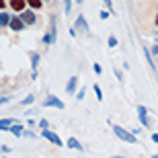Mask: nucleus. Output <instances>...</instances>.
<instances>
[{
  "instance_id": "1",
  "label": "nucleus",
  "mask_w": 158,
  "mask_h": 158,
  "mask_svg": "<svg viewBox=\"0 0 158 158\" xmlns=\"http://www.w3.org/2000/svg\"><path fill=\"white\" fill-rule=\"evenodd\" d=\"M111 127H113V134L117 135L119 140H123V142H127V144H138V138H135L131 131H127L125 127H121V125H117V123H111Z\"/></svg>"
},
{
  "instance_id": "2",
  "label": "nucleus",
  "mask_w": 158,
  "mask_h": 158,
  "mask_svg": "<svg viewBox=\"0 0 158 158\" xmlns=\"http://www.w3.org/2000/svg\"><path fill=\"white\" fill-rule=\"evenodd\" d=\"M43 107H56V109H64V101L62 99H58L56 94H52V93H47V99L43 101Z\"/></svg>"
},
{
  "instance_id": "3",
  "label": "nucleus",
  "mask_w": 158,
  "mask_h": 158,
  "mask_svg": "<svg viewBox=\"0 0 158 158\" xmlns=\"http://www.w3.org/2000/svg\"><path fill=\"white\" fill-rule=\"evenodd\" d=\"M41 138H43V140H49L53 146H64V142L60 140V135L56 134V131H52V129H43V131H41Z\"/></svg>"
},
{
  "instance_id": "4",
  "label": "nucleus",
  "mask_w": 158,
  "mask_h": 158,
  "mask_svg": "<svg viewBox=\"0 0 158 158\" xmlns=\"http://www.w3.org/2000/svg\"><path fill=\"white\" fill-rule=\"evenodd\" d=\"M8 8L21 15V12H25L29 6H27V0H10V2H8Z\"/></svg>"
},
{
  "instance_id": "5",
  "label": "nucleus",
  "mask_w": 158,
  "mask_h": 158,
  "mask_svg": "<svg viewBox=\"0 0 158 158\" xmlns=\"http://www.w3.org/2000/svg\"><path fill=\"white\" fill-rule=\"evenodd\" d=\"M19 17H21V21H23V23L27 25V27H31V25H35V21H37L35 12L31 10V8H27V10H25V12H21Z\"/></svg>"
},
{
  "instance_id": "6",
  "label": "nucleus",
  "mask_w": 158,
  "mask_h": 158,
  "mask_svg": "<svg viewBox=\"0 0 158 158\" xmlns=\"http://www.w3.org/2000/svg\"><path fill=\"white\" fill-rule=\"evenodd\" d=\"M78 84H80L78 74L70 76V80H68V84H66V93H68V94H74V93H76V88H78Z\"/></svg>"
},
{
  "instance_id": "7",
  "label": "nucleus",
  "mask_w": 158,
  "mask_h": 158,
  "mask_svg": "<svg viewBox=\"0 0 158 158\" xmlns=\"http://www.w3.org/2000/svg\"><path fill=\"white\" fill-rule=\"evenodd\" d=\"M138 117H140V121H142V125H144V127H150V119H148V109H146L144 105L138 107Z\"/></svg>"
},
{
  "instance_id": "8",
  "label": "nucleus",
  "mask_w": 158,
  "mask_h": 158,
  "mask_svg": "<svg viewBox=\"0 0 158 158\" xmlns=\"http://www.w3.org/2000/svg\"><path fill=\"white\" fill-rule=\"evenodd\" d=\"M8 27H10V31H17V33H19V31H23L27 25L21 21V17H12V19H10V25H8Z\"/></svg>"
},
{
  "instance_id": "9",
  "label": "nucleus",
  "mask_w": 158,
  "mask_h": 158,
  "mask_svg": "<svg viewBox=\"0 0 158 158\" xmlns=\"http://www.w3.org/2000/svg\"><path fill=\"white\" fill-rule=\"evenodd\" d=\"M53 41H56V25H53V19H52V29H49V33L43 35V43L45 45H52Z\"/></svg>"
},
{
  "instance_id": "10",
  "label": "nucleus",
  "mask_w": 158,
  "mask_h": 158,
  "mask_svg": "<svg viewBox=\"0 0 158 158\" xmlns=\"http://www.w3.org/2000/svg\"><path fill=\"white\" fill-rule=\"evenodd\" d=\"M10 19L12 17L6 10H0V27H8V25H10Z\"/></svg>"
},
{
  "instance_id": "11",
  "label": "nucleus",
  "mask_w": 158,
  "mask_h": 158,
  "mask_svg": "<svg viewBox=\"0 0 158 158\" xmlns=\"http://www.w3.org/2000/svg\"><path fill=\"white\" fill-rule=\"evenodd\" d=\"M29 58H31V66H33V72H37V66H39L41 56H39L37 52H31V53H29Z\"/></svg>"
},
{
  "instance_id": "12",
  "label": "nucleus",
  "mask_w": 158,
  "mask_h": 158,
  "mask_svg": "<svg viewBox=\"0 0 158 158\" xmlns=\"http://www.w3.org/2000/svg\"><path fill=\"white\" fill-rule=\"evenodd\" d=\"M66 146H68V148H72V150H82V144L76 140V138H68Z\"/></svg>"
},
{
  "instance_id": "13",
  "label": "nucleus",
  "mask_w": 158,
  "mask_h": 158,
  "mask_svg": "<svg viewBox=\"0 0 158 158\" xmlns=\"http://www.w3.org/2000/svg\"><path fill=\"white\" fill-rule=\"evenodd\" d=\"M27 6L35 12V10H39V8H43V2H41V0H27Z\"/></svg>"
},
{
  "instance_id": "14",
  "label": "nucleus",
  "mask_w": 158,
  "mask_h": 158,
  "mask_svg": "<svg viewBox=\"0 0 158 158\" xmlns=\"http://www.w3.org/2000/svg\"><path fill=\"white\" fill-rule=\"evenodd\" d=\"M23 131H25L23 123H15V125L10 127V134H12V135H17V138H19V135H23Z\"/></svg>"
},
{
  "instance_id": "15",
  "label": "nucleus",
  "mask_w": 158,
  "mask_h": 158,
  "mask_svg": "<svg viewBox=\"0 0 158 158\" xmlns=\"http://www.w3.org/2000/svg\"><path fill=\"white\" fill-rule=\"evenodd\" d=\"M76 29H80V31H88V25H86V19L82 17V15H80V17H78V19H76Z\"/></svg>"
},
{
  "instance_id": "16",
  "label": "nucleus",
  "mask_w": 158,
  "mask_h": 158,
  "mask_svg": "<svg viewBox=\"0 0 158 158\" xmlns=\"http://www.w3.org/2000/svg\"><path fill=\"white\" fill-rule=\"evenodd\" d=\"M144 52H146V62H148V66H150L152 70H156V66H154V58H152V53H150V49H148V47H144Z\"/></svg>"
},
{
  "instance_id": "17",
  "label": "nucleus",
  "mask_w": 158,
  "mask_h": 158,
  "mask_svg": "<svg viewBox=\"0 0 158 158\" xmlns=\"http://www.w3.org/2000/svg\"><path fill=\"white\" fill-rule=\"evenodd\" d=\"M93 90H94V97H97V101H103V90H101L99 84H93Z\"/></svg>"
},
{
  "instance_id": "18",
  "label": "nucleus",
  "mask_w": 158,
  "mask_h": 158,
  "mask_svg": "<svg viewBox=\"0 0 158 158\" xmlns=\"http://www.w3.org/2000/svg\"><path fill=\"white\" fill-rule=\"evenodd\" d=\"M33 101H35V97H33V94H27V97H25V99L21 101V105H25V107H27V105H31Z\"/></svg>"
},
{
  "instance_id": "19",
  "label": "nucleus",
  "mask_w": 158,
  "mask_h": 158,
  "mask_svg": "<svg viewBox=\"0 0 158 158\" xmlns=\"http://www.w3.org/2000/svg\"><path fill=\"white\" fill-rule=\"evenodd\" d=\"M84 94H86V86H80V88H78V93H76V99L82 101V99H84Z\"/></svg>"
},
{
  "instance_id": "20",
  "label": "nucleus",
  "mask_w": 158,
  "mask_h": 158,
  "mask_svg": "<svg viewBox=\"0 0 158 158\" xmlns=\"http://www.w3.org/2000/svg\"><path fill=\"white\" fill-rule=\"evenodd\" d=\"M37 125L41 127V131H43V129H49V121H47V119H41V121H37Z\"/></svg>"
},
{
  "instance_id": "21",
  "label": "nucleus",
  "mask_w": 158,
  "mask_h": 158,
  "mask_svg": "<svg viewBox=\"0 0 158 158\" xmlns=\"http://www.w3.org/2000/svg\"><path fill=\"white\" fill-rule=\"evenodd\" d=\"M107 43H109V47H117V37H115V35H111Z\"/></svg>"
},
{
  "instance_id": "22",
  "label": "nucleus",
  "mask_w": 158,
  "mask_h": 158,
  "mask_svg": "<svg viewBox=\"0 0 158 158\" xmlns=\"http://www.w3.org/2000/svg\"><path fill=\"white\" fill-rule=\"evenodd\" d=\"M23 135H25V138H35V131H31V129H25Z\"/></svg>"
},
{
  "instance_id": "23",
  "label": "nucleus",
  "mask_w": 158,
  "mask_h": 158,
  "mask_svg": "<svg viewBox=\"0 0 158 158\" xmlns=\"http://www.w3.org/2000/svg\"><path fill=\"white\" fill-rule=\"evenodd\" d=\"M93 70H94V74H101L103 68H101V64H93Z\"/></svg>"
},
{
  "instance_id": "24",
  "label": "nucleus",
  "mask_w": 158,
  "mask_h": 158,
  "mask_svg": "<svg viewBox=\"0 0 158 158\" xmlns=\"http://www.w3.org/2000/svg\"><path fill=\"white\" fill-rule=\"evenodd\" d=\"M150 53H152V58H156V56H158V43L152 47V49H150Z\"/></svg>"
},
{
  "instance_id": "25",
  "label": "nucleus",
  "mask_w": 158,
  "mask_h": 158,
  "mask_svg": "<svg viewBox=\"0 0 158 158\" xmlns=\"http://www.w3.org/2000/svg\"><path fill=\"white\" fill-rule=\"evenodd\" d=\"M105 6L109 8V12H113V8H111V6H113V2H111V0H107V2H105Z\"/></svg>"
},
{
  "instance_id": "26",
  "label": "nucleus",
  "mask_w": 158,
  "mask_h": 158,
  "mask_svg": "<svg viewBox=\"0 0 158 158\" xmlns=\"http://www.w3.org/2000/svg\"><path fill=\"white\" fill-rule=\"evenodd\" d=\"M0 8L4 10V8H8V2H4V0H0Z\"/></svg>"
},
{
  "instance_id": "27",
  "label": "nucleus",
  "mask_w": 158,
  "mask_h": 158,
  "mask_svg": "<svg viewBox=\"0 0 158 158\" xmlns=\"http://www.w3.org/2000/svg\"><path fill=\"white\" fill-rule=\"evenodd\" d=\"M101 19H103V21H105V19H109V12L103 10V12H101Z\"/></svg>"
},
{
  "instance_id": "28",
  "label": "nucleus",
  "mask_w": 158,
  "mask_h": 158,
  "mask_svg": "<svg viewBox=\"0 0 158 158\" xmlns=\"http://www.w3.org/2000/svg\"><path fill=\"white\" fill-rule=\"evenodd\" d=\"M0 150H2L4 154H8V152H10V148H8V146H0Z\"/></svg>"
},
{
  "instance_id": "29",
  "label": "nucleus",
  "mask_w": 158,
  "mask_h": 158,
  "mask_svg": "<svg viewBox=\"0 0 158 158\" xmlns=\"http://www.w3.org/2000/svg\"><path fill=\"white\" fill-rule=\"evenodd\" d=\"M27 125H29V127H33V125H37V121H33V119H27Z\"/></svg>"
},
{
  "instance_id": "30",
  "label": "nucleus",
  "mask_w": 158,
  "mask_h": 158,
  "mask_svg": "<svg viewBox=\"0 0 158 158\" xmlns=\"http://www.w3.org/2000/svg\"><path fill=\"white\" fill-rule=\"evenodd\" d=\"M115 76H117V80H123V74L119 70H115Z\"/></svg>"
},
{
  "instance_id": "31",
  "label": "nucleus",
  "mask_w": 158,
  "mask_h": 158,
  "mask_svg": "<svg viewBox=\"0 0 158 158\" xmlns=\"http://www.w3.org/2000/svg\"><path fill=\"white\" fill-rule=\"evenodd\" d=\"M8 101H10L8 97H0V105H2V103H8Z\"/></svg>"
},
{
  "instance_id": "32",
  "label": "nucleus",
  "mask_w": 158,
  "mask_h": 158,
  "mask_svg": "<svg viewBox=\"0 0 158 158\" xmlns=\"http://www.w3.org/2000/svg\"><path fill=\"white\" fill-rule=\"evenodd\" d=\"M152 142H156V144H158V131H154V134H152Z\"/></svg>"
},
{
  "instance_id": "33",
  "label": "nucleus",
  "mask_w": 158,
  "mask_h": 158,
  "mask_svg": "<svg viewBox=\"0 0 158 158\" xmlns=\"http://www.w3.org/2000/svg\"><path fill=\"white\" fill-rule=\"evenodd\" d=\"M111 158H125V156H111Z\"/></svg>"
},
{
  "instance_id": "34",
  "label": "nucleus",
  "mask_w": 158,
  "mask_h": 158,
  "mask_svg": "<svg viewBox=\"0 0 158 158\" xmlns=\"http://www.w3.org/2000/svg\"><path fill=\"white\" fill-rule=\"evenodd\" d=\"M156 27H158V15H156Z\"/></svg>"
},
{
  "instance_id": "35",
  "label": "nucleus",
  "mask_w": 158,
  "mask_h": 158,
  "mask_svg": "<svg viewBox=\"0 0 158 158\" xmlns=\"http://www.w3.org/2000/svg\"><path fill=\"white\" fill-rule=\"evenodd\" d=\"M152 158H158V154H156V156H152Z\"/></svg>"
},
{
  "instance_id": "36",
  "label": "nucleus",
  "mask_w": 158,
  "mask_h": 158,
  "mask_svg": "<svg viewBox=\"0 0 158 158\" xmlns=\"http://www.w3.org/2000/svg\"><path fill=\"white\" fill-rule=\"evenodd\" d=\"M4 158H10V156H4Z\"/></svg>"
}]
</instances>
